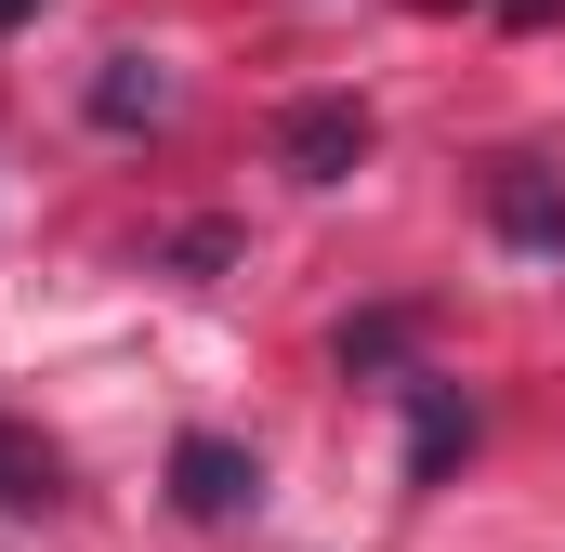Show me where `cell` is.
I'll list each match as a JSON object with an SVG mask.
<instances>
[{
	"instance_id": "4",
	"label": "cell",
	"mask_w": 565,
	"mask_h": 552,
	"mask_svg": "<svg viewBox=\"0 0 565 552\" xmlns=\"http://www.w3.org/2000/svg\"><path fill=\"white\" fill-rule=\"evenodd\" d=\"M158 106H171V79H158L145 53H106V79H93V119H106V132H132V119H158Z\"/></svg>"
},
{
	"instance_id": "3",
	"label": "cell",
	"mask_w": 565,
	"mask_h": 552,
	"mask_svg": "<svg viewBox=\"0 0 565 552\" xmlns=\"http://www.w3.org/2000/svg\"><path fill=\"white\" fill-rule=\"evenodd\" d=\"M487 224H500L513 251H565V184H540V171H500V198H487Z\"/></svg>"
},
{
	"instance_id": "2",
	"label": "cell",
	"mask_w": 565,
	"mask_h": 552,
	"mask_svg": "<svg viewBox=\"0 0 565 552\" xmlns=\"http://www.w3.org/2000/svg\"><path fill=\"white\" fill-rule=\"evenodd\" d=\"M277 158L302 171V184H342V171L369 158V106H355V93H316V106H289V119H277Z\"/></svg>"
},
{
	"instance_id": "1",
	"label": "cell",
	"mask_w": 565,
	"mask_h": 552,
	"mask_svg": "<svg viewBox=\"0 0 565 552\" xmlns=\"http://www.w3.org/2000/svg\"><path fill=\"white\" fill-rule=\"evenodd\" d=\"M171 500H184L198 527H237V513L264 500V460H250L237 434H184V447H171Z\"/></svg>"
},
{
	"instance_id": "5",
	"label": "cell",
	"mask_w": 565,
	"mask_h": 552,
	"mask_svg": "<svg viewBox=\"0 0 565 552\" xmlns=\"http://www.w3.org/2000/svg\"><path fill=\"white\" fill-rule=\"evenodd\" d=\"M0 500H13V513H53V500H66L53 447H40V434H13V421H0Z\"/></svg>"
},
{
	"instance_id": "6",
	"label": "cell",
	"mask_w": 565,
	"mask_h": 552,
	"mask_svg": "<svg viewBox=\"0 0 565 552\" xmlns=\"http://www.w3.org/2000/svg\"><path fill=\"white\" fill-rule=\"evenodd\" d=\"M460 447H473V408H460V395H434V382H422V447H408V474L434 487V474H447Z\"/></svg>"
}]
</instances>
